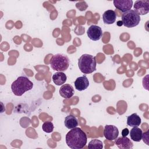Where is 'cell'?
I'll list each match as a JSON object with an SVG mask.
<instances>
[{
    "mask_svg": "<svg viewBox=\"0 0 149 149\" xmlns=\"http://www.w3.org/2000/svg\"><path fill=\"white\" fill-rule=\"evenodd\" d=\"M66 143L72 149H81L86 144L87 137L86 133L79 127L72 129L66 135Z\"/></svg>",
    "mask_w": 149,
    "mask_h": 149,
    "instance_id": "6da1fadb",
    "label": "cell"
},
{
    "mask_svg": "<svg viewBox=\"0 0 149 149\" xmlns=\"http://www.w3.org/2000/svg\"><path fill=\"white\" fill-rule=\"evenodd\" d=\"M33 87V82L27 77L19 76L12 83L11 89L15 95L22 96L25 92L31 90Z\"/></svg>",
    "mask_w": 149,
    "mask_h": 149,
    "instance_id": "7a4b0ae2",
    "label": "cell"
},
{
    "mask_svg": "<svg viewBox=\"0 0 149 149\" xmlns=\"http://www.w3.org/2000/svg\"><path fill=\"white\" fill-rule=\"evenodd\" d=\"M95 57L90 54L82 55L78 60V66L84 74H90L96 70Z\"/></svg>",
    "mask_w": 149,
    "mask_h": 149,
    "instance_id": "3957f363",
    "label": "cell"
},
{
    "mask_svg": "<svg viewBox=\"0 0 149 149\" xmlns=\"http://www.w3.org/2000/svg\"><path fill=\"white\" fill-rule=\"evenodd\" d=\"M49 63L53 70L59 72H63L67 70L69 68V59L65 55L56 54L52 56Z\"/></svg>",
    "mask_w": 149,
    "mask_h": 149,
    "instance_id": "277c9868",
    "label": "cell"
},
{
    "mask_svg": "<svg viewBox=\"0 0 149 149\" xmlns=\"http://www.w3.org/2000/svg\"><path fill=\"white\" fill-rule=\"evenodd\" d=\"M140 21V16L134 10L130 9L124 12L122 15V23L127 27H135L139 24Z\"/></svg>",
    "mask_w": 149,
    "mask_h": 149,
    "instance_id": "5b68a950",
    "label": "cell"
},
{
    "mask_svg": "<svg viewBox=\"0 0 149 149\" xmlns=\"http://www.w3.org/2000/svg\"><path fill=\"white\" fill-rule=\"evenodd\" d=\"M134 9L139 16L147 14L149 12V1L140 0L135 1Z\"/></svg>",
    "mask_w": 149,
    "mask_h": 149,
    "instance_id": "8992f818",
    "label": "cell"
},
{
    "mask_svg": "<svg viewBox=\"0 0 149 149\" xmlns=\"http://www.w3.org/2000/svg\"><path fill=\"white\" fill-rule=\"evenodd\" d=\"M87 34L90 40L93 41H98L101 38L102 36V31L100 26L97 25H91L88 29Z\"/></svg>",
    "mask_w": 149,
    "mask_h": 149,
    "instance_id": "52a82bcc",
    "label": "cell"
},
{
    "mask_svg": "<svg viewBox=\"0 0 149 149\" xmlns=\"http://www.w3.org/2000/svg\"><path fill=\"white\" fill-rule=\"evenodd\" d=\"M104 135L108 140H115L119 135V130L114 125H106L104 130Z\"/></svg>",
    "mask_w": 149,
    "mask_h": 149,
    "instance_id": "ba28073f",
    "label": "cell"
},
{
    "mask_svg": "<svg viewBox=\"0 0 149 149\" xmlns=\"http://www.w3.org/2000/svg\"><path fill=\"white\" fill-rule=\"evenodd\" d=\"M115 7L122 12H125L131 9L133 5L132 0H114Z\"/></svg>",
    "mask_w": 149,
    "mask_h": 149,
    "instance_id": "9c48e42d",
    "label": "cell"
},
{
    "mask_svg": "<svg viewBox=\"0 0 149 149\" xmlns=\"http://www.w3.org/2000/svg\"><path fill=\"white\" fill-rule=\"evenodd\" d=\"M115 144L120 149H131L133 147V143L126 136L116 138L115 139Z\"/></svg>",
    "mask_w": 149,
    "mask_h": 149,
    "instance_id": "30bf717a",
    "label": "cell"
},
{
    "mask_svg": "<svg viewBox=\"0 0 149 149\" xmlns=\"http://www.w3.org/2000/svg\"><path fill=\"white\" fill-rule=\"evenodd\" d=\"M89 86V81L86 76L77 77L74 81V86L77 90L81 91L87 88Z\"/></svg>",
    "mask_w": 149,
    "mask_h": 149,
    "instance_id": "8fae6325",
    "label": "cell"
},
{
    "mask_svg": "<svg viewBox=\"0 0 149 149\" xmlns=\"http://www.w3.org/2000/svg\"><path fill=\"white\" fill-rule=\"evenodd\" d=\"M59 94L64 98H70L74 94V88L69 84H63L59 89Z\"/></svg>",
    "mask_w": 149,
    "mask_h": 149,
    "instance_id": "7c38bea8",
    "label": "cell"
},
{
    "mask_svg": "<svg viewBox=\"0 0 149 149\" xmlns=\"http://www.w3.org/2000/svg\"><path fill=\"white\" fill-rule=\"evenodd\" d=\"M116 19V15L114 10H107L102 15V20L104 23L107 24H113Z\"/></svg>",
    "mask_w": 149,
    "mask_h": 149,
    "instance_id": "4fadbf2b",
    "label": "cell"
},
{
    "mask_svg": "<svg viewBox=\"0 0 149 149\" xmlns=\"http://www.w3.org/2000/svg\"><path fill=\"white\" fill-rule=\"evenodd\" d=\"M64 124L66 127L69 129H73L79 125L77 118L72 115H69L65 118Z\"/></svg>",
    "mask_w": 149,
    "mask_h": 149,
    "instance_id": "5bb4252c",
    "label": "cell"
},
{
    "mask_svg": "<svg viewBox=\"0 0 149 149\" xmlns=\"http://www.w3.org/2000/svg\"><path fill=\"white\" fill-rule=\"evenodd\" d=\"M66 79L67 77L63 72H56L52 76V81L57 86H61L64 84Z\"/></svg>",
    "mask_w": 149,
    "mask_h": 149,
    "instance_id": "9a60e30c",
    "label": "cell"
},
{
    "mask_svg": "<svg viewBox=\"0 0 149 149\" xmlns=\"http://www.w3.org/2000/svg\"><path fill=\"white\" fill-rule=\"evenodd\" d=\"M141 118L136 113H134L127 117V125L129 126H139L141 124Z\"/></svg>",
    "mask_w": 149,
    "mask_h": 149,
    "instance_id": "2e32d148",
    "label": "cell"
},
{
    "mask_svg": "<svg viewBox=\"0 0 149 149\" xmlns=\"http://www.w3.org/2000/svg\"><path fill=\"white\" fill-rule=\"evenodd\" d=\"M130 138L132 140L134 141H140L142 139L143 132L141 129L139 128L137 126L133 127L129 132Z\"/></svg>",
    "mask_w": 149,
    "mask_h": 149,
    "instance_id": "e0dca14e",
    "label": "cell"
},
{
    "mask_svg": "<svg viewBox=\"0 0 149 149\" xmlns=\"http://www.w3.org/2000/svg\"><path fill=\"white\" fill-rule=\"evenodd\" d=\"M88 148L90 149H102L103 148V144L100 140L93 139L89 142Z\"/></svg>",
    "mask_w": 149,
    "mask_h": 149,
    "instance_id": "ac0fdd59",
    "label": "cell"
},
{
    "mask_svg": "<svg viewBox=\"0 0 149 149\" xmlns=\"http://www.w3.org/2000/svg\"><path fill=\"white\" fill-rule=\"evenodd\" d=\"M42 130L44 132H45V133H51L53 132L54 126L52 122L47 121L43 123V125L42 126Z\"/></svg>",
    "mask_w": 149,
    "mask_h": 149,
    "instance_id": "d6986e66",
    "label": "cell"
},
{
    "mask_svg": "<svg viewBox=\"0 0 149 149\" xmlns=\"http://www.w3.org/2000/svg\"><path fill=\"white\" fill-rule=\"evenodd\" d=\"M129 133V130L127 128H125L122 131V135L123 137L127 136Z\"/></svg>",
    "mask_w": 149,
    "mask_h": 149,
    "instance_id": "ffe728a7",
    "label": "cell"
}]
</instances>
